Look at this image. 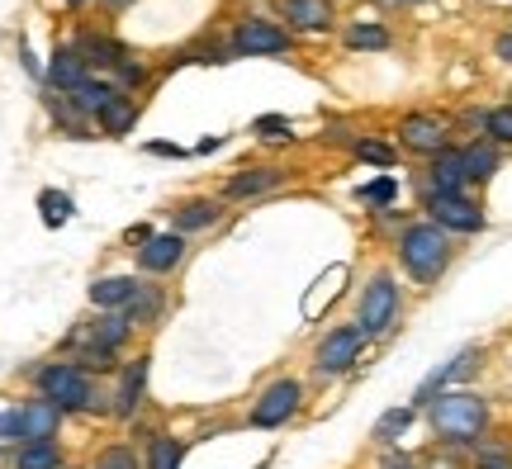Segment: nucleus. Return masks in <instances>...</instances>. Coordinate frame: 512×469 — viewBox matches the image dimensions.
Here are the masks:
<instances>
[{
	"label": "nucleus",
	"instance_id": "f03ea898",
	"mask_svg": "<svg viewBox=\"0 0 512 469\" xmlns=\"http://www.w3.org/2000/svg\"><path fill=\"white\" fill-rule=\"evenodd\" d=\"M394 256H399L403 275L413 280V285H437L441 275L451 271V261H456V237L441 233L437 223H403V233L394 237Z\"/></svg>",
	"mask_w": 512,
	"mask_h": 469
},
{
	"label": "nucleus",
	"instance_id": "6ab92c4d",
	"mask_svg": "<svg viewBox=\"0 0 512 469\" xmlns=\"http://www.w3.org/2000/svg\"><path fill=\"white\" fill-rule=\"evenodd\" d=\"M223 218V199H181L171 209V233H204Z\"/></svg>",
	"mask_w": 512,
	"mask_h": 469
},
{
	"label": "nucleus",
	"instance_id": "a211bd4d",
	"mask_svg": "<svg viewBox=\"0 0 512 469\" xmlns=\"http://www.w3.org/2000/svg\"><path fill=\"white\" fill-rule=\"evenodd\" d=\"M138 285H143V280H133V275H100V280H91L86 294H91L95 313H124V308L133 304Z\"/></svg>",
	"mask_w": 512,
	"mask_h": 469
},
{
	"label": "nucleus",
	"instance_id": "b1692460",
	"mask_svg": "<svg viewBox=\"0 0 512 469\" xmlns=\"http://www.w3.org/2000/svg\"><path fill=\"white\" fill-rule=\"evenodd\" d=\"M133 119H138V100H133V95H124V91H119L110 105L95 114V124L105 128V138H124V133H133Z\"/></svg>",
	"mask_w": 512,
	"mask_h": 469
},
{
	"label": "nucleus",
	"instance_id": "c85d7f7f",
	"mask_svg": "<svg viewBox=\"0 0 512 469\" xmlns=\"http://www.w3.org/2000/svg\"><path fill=\"white\" fill-rule=\"evenodd\" d=\"M114 95H119V86H114V81H86V86H81V91H72L67 100H72L76 114H100Z\"/></svg>",
	"mask_w": 512,
	"mask_h": 469
},
{
	"label": "nucleus",
	"instance_id": "dca6fc26",
	"mask_svg": "<svg viewBox=\"0 0 512 469\" xmlns=\"http://www.w3.org/2000/svg\"><path fill=\"white\" fill-rule=\"evenodd\" d=\"M465 185H470V176H465V157H460V147H446V152H437L432 166H427L422 195H465Z\"/></svg>",
	"mask_w": 512,
	"mask_h": 469
},
{
	"label": "nucleus",
	"instance_id": "5701e85b",
	"mask_svg": "<svg viewBox=\"0 0 512 469\" xmlns=\"http://www.w3.org/2000/svg\"><path fill=\"white\" fill-rule=\"evenodd\" d=\"M124 318L133 323V332H138V327H157L166 318V289L162 285H138L133 304L124 308Z\"/></svg>",
	"mask_w": 512,
	"mask_h": 469
},
{
	"label": "nucleus",
	"instance_id": "cd10ccee",
	"mask_svg": "<svg viewBox=\"0 0 512 469\" xmlns=\"http://www.w3.org/2000/svg\"><path fill=\"white\" fill-rule=\"evenodd\" d=\"M342 43H347L351 53H380V48H389V29L375 24V19H356V24H347Z\"/></svg>",
	"mask_w": 512,
	"mask_h": 469
},
{
	"label": "nucleus",
	"instance_id": "2eb2a0df",
	"mask_svg": "<svg viewBox=\"0 0 512 469\" xmlns=\"http://www.w3.org/2000/svg\"><path fill=\"white\" fill-rule=\"evenodd\" d=\"M185 237L181 233H152V242L138 247V271L143 275H171L185 261Z\"/></svg>",
	"mask_w": 512,
	"mask_h": 469
},
{
	"label": "nucleus",
	"instance_id": "9d476101",
	"mask_svg": "<svg viewBox=\"0 0 512 469\" xmlns=\"http://www.w3.org/2000/svg\"><path fill=\"white\" fill-rule=\"evenodd\" d=\"M290 48L294 38L271 19H238V29H233V53L238 57H285Z\"/></svg>",
	"mask_w": 512,
	"mask_h": 469
},
{
	"label": "nucleus",
	"instance_id": "f257e3e1",
	"mask_svg": "<svg viewBox=\"0 0 512 469\" xmlns=\"http://www.w3.org/2000/svg\"><path fill=\"white\" fill-rule=\"evenodd\" d=\"M489 417H494V408L475 389H446L427 403V422H432L441 446H451V451H475L489 432Z\"/></svg>",
	"mask_w": 512,
	"mask_h": 469
},
{
	"label": "nucleus",
	"instance_id": "f704fd0d",
	"mask_svg": "<svg viewBox=\"0 0 512 469\" xmlns=\"http://www.w3.org/2000/svg\"><path fill=\"white\" fill-rule=\"evenodd\" d=\"M0 446H24V417H19V403L0 413Z\"/></svg>",
	"mask_w": 512,
	"mask_h": 469
},
{
	"label": "nucleus",
	"instance_id": "f8f14e48",
	"mask_svg": "<svg viewBox=\"0 0 512 469\" xmlns=\"http://www.w3.org/2000/svg\"><path fill=\"white\" fill-rule=\"evenodd\" d=\"M147 375H152V356H133V361H124V370H119V384H114L110 394V413L119 417V422H133L138 417V408H143V394H147Z\"/></svg>",
	"mask_w": 512,
	"mask_h": 469
},
{
	"label": "nucleus",
	"instance_id": "c03bdc74",
	"mask_svg": "<svg viewBox=\"0 0 512 469\" xmlns=\"http://www.w3.org/2000/svg\"><path fill=\"white\" fill-rule=\"evenodd\" d=\"M67 5H86V0H67Z\"/></svg>",
	"mask_w": 512,
	"mask_h": 469
},
{
	"label": "nucleus",
	"instance_id": "7ed1b4c3",
	"mask_svg": "<svg viewBox=\"0 0 512 469\" xmlns=\"http://www.w3.org/2000/svg\"><path fill=\"white\" fill-rule=\"evenodd\" d=\"M34 389L48 398V403H57L62 413H110V394H100V379H95L86 365H76L72 356L38 365Z\"/></svg>",
	"mask_w": 512,
	"mask_h": 469
},
{
	"label": "nucleus",
	"instance_id": "412c9836",
	"mask_svg": "<svg viewBox=\"0 0 512 469\" xmlns=\"http://www.w3.org/2000/svg\"><path fill=\"white\" fill-rule=\"evenodd\" d=\"M76 53L86 57L91 67H110V72H119V67L128 62L124 43H114V38H105V34H91V29H86V34H76Z\"/></svg>",
	"mask_w": 512,
	"mask_h": 469
},
{
	"label": "nucleus",
	"instance_id": "a878e982",
	"mask_svg": "<svg viewBox=\"0 0 512 469\" xmlns=\"http://www.w3.org/2000/svg\"><path fill=\"white\" fill-rule=\"evenodd\" d=\"M15 469H67L57 441H24L15 446Z\"/></svg>",
	"mask_w": 512,
	"mask_h": 469
},
{
	"label": "nucleus",
	"instance_id": "bb28decb",
	"mask_svg": "<svg viewBox=\"0 0 512 469\" xmlns=\"http://www.w3.org/2000/svg\"><path fill=\"white\" fill-rule=\"evenodd\" d=\"M413 422H418V408H413V403H403V408H389V413L380 417V422H375V441H380V446H399L403 436L413 432Z\"/></svg>",
	"mask_w": 512,
	"mask_h": 469
},
{
	"label": "nucleus",
	"instance_id": "c9c22d12",
	"mask_svg": "<svg viewBox=\"0 0 512 469\" xmlns=\"http://www.w3.org/2000/svg\"><path fill=\"white\" fill-rule=\"evenodd\" d=\"M252 133L256 138H290V119L285 114H261L252 124Z\"/></svg>",
	"mask_w": 512,
	"mask_h": 469
},
{
	"label": "nucleus",
	"instance_id": "f3484780",
	"mask_svg": "<svg viewBox=\"0 0 512 469\" xmlns=\"http://www.w3.org/2000/svg\"><path fill=\"white\" fill-rule=\"evenodd\" d=\"M19 417H24V441H57V432H62V408L57 403H48L43 394L24 398L19 403Z\"/></svg>",
	"mask_w": 512,
	"mask_h": 469
},
{
	"label": "nucleus",
	"instance_id": "393cba45",
	"mask_svg": "<svg viewBox=\"0 0 512 469\" xmlns=\"http://www.w3.org/2000/svg\"><path fill=\"white\" fill-rule=\"evenodd\" d=\"M185 465V441L171 432L147 436V469H181Z\"/></svg>",
	"mask_w": 512,
	"mask_h": 469
},
{
	"label": "nucleus",
	"instance_id": "9b49d317",
	"mask_svg": "<svg viewBox=\"0 0 512 469\" xmlns=\"http://www.w3.org/2000/svg\"><path fill=\"white\" fill-rule=\"evenodd\" d=\"M399 147L403 152H418V157H437V152H446L451 147V128H446V119H437V114H403L399 119Z\"/></svg>",
	"mask_w": 512,
	"mask_h": 469
},
{
	"label": "nucleus",
	"instance_id": "6e6552de",
	"mask_svg": "<svg viewBox=\"0 0 512 469\" xmlns=\"http://www.w3.org/2000/svg\"><path fill=\"white\" fill-rule=\"evenodd\" d=\"M422 214H427V223H437L441 233L451 237H475L489 228L484 204L470 195H422Z\"/></svg>",
	"mask_w": 512,
	"mask_h": 469
},
{
	"label": "nucleus",
	"instance_id": "72a5a7b5",
	"mask_svg": "<svg viewBox=\"0 0 512 469\" xmlns=\"http://www.w3.org/2000/svg\"><path fill=\"white\" fill-rule=\"evenodd\" d=\"M38 209H43V223H48V228H62V223L72 218V195L43 190V195H38Z\"/></svg>",
	"mask_w": 512,
	"mask_h": 469
},
{
	"label": "nucleus",
	"instance_id": "e433bc0d",
	"mask_svg": "<svg viewBox=\"0 0 512 469\" xmlns=\"http://www.w3.org/2000/svg\"><path fill=\"white\" fill-rule=\"evenodd\" d=\"M114 76H119V81H114L119 91H133V86H143V81H147V67H138V62L128 57V62H124V67H119Z\"/></svg>",
	"mask_w": 512,
	"mask_h": 469
},
{
	"label": "nucleus",
	"instance_id": "39448f33",
	"mask_svg": "<svg viewBox=\"0 0 512 469\" xmlns=\"http://www.w3.org/2000/svg\"><path fill=\"white\" fill-rule=\"evenodd\" d=\"M128 342H133V323H128L124 313H95V318H81V323L67 332L62 351H67V356H91V351L119 356Z\"/></svg>",
	"mask_w": 512,
	"mask_h": 469
},
{
	"label": "nucleus",
	"instance_id": "37998d69",
	"mask_svg": "<svg viewBox=\"0 0 512 469\" xmlns=\"http://www.w3.org/2000/svg\"><path fill=\"white\" fill-rule=\"evenodd\" d=\"M252 469H271V460H261V465H252Z\"/></svg>",
	"mask_w": 512,
	"mask_h": 469
},
{
	"label": "nucleus",
	"instance_id": "c756f323",
	"mask_svg": "<svg viewBox=\"0 0 512 469\" xmlns=\"http://www.w3.org/2000/svg\"><path fill=\"white\" fill-rule=\"evenodd\" d=\"M394 195H399V181H394V176H375V181H366L356 190V199H361L366 209H375V214H384V209L394 204Z\"/></svg>",
	"mask_w": 512,
	"mask_h": 469
},
{
	"label": "nucleus",
	"instance_id": "aec40b11",
	"mask_svg": "<svg viewBox=\"0 0 512 469\" xmlns=\"http://www.w3.org/2000/svg\"><path fill=\"white\" fill-rule=\"evenodd\" d=\"M280 19H290L304 34H323L337 15H332V0H280Z\"/></svg>",
	"mask_w": 512,
	"mask_h": 469
},
{
	"label": "nucleus",
	"instance_id": "1a4fd4ad",
	"mask_svg": "<svg viewBox=\"0 0 512 469\" xmlns=\"http://www.w3.org/2000/svg\"><path fill=\"white\" fill-rule=\"evenodd\" d=\"M479 365H484V346H465V351H456L451 361L437 365V370H432V375L418 384V394H413V408L422 413V408H427V403H432L437 394H446V389H460V384L475 375Z\"/></svg>",
	"mask_w": 512,
	"mask_h": 469
},
{
	"label": "nucleus",
	"instance_id": "423d86ee",
	"mask_svg": "<svg viewBox=\"0 0 512 469\" xmlns=\"http://www.w3.org/2000/svg\"><path fill=\"white\" fill-rule=\"evenodd\" d=\"M299 408H304V379L280 375L256 394L252 413H247V427H256V432H280V427H290L294 417H299Z\"/></svg>",
	"mask_w": 512,
	"mask_h": 469
},
{
	"label": "nucleus",
	"instance_id": "a18cd8bd",
	"mask_svg": "<svg viewBox=\"0 0 512 469\" xmlns=\"http://www.w3.org/2000/svg\"><path fill=\"white\" fill-rule=\"evenodd\" d=\"M479 469H498V465H479Z\"/></svg>",
	"mask_w": 512,
	"mask_h": 469
},
{
	"label": "nucleus",
	"instance_id": "a19ab883",
	"mask_svg": "<svg viewBox=\"0 0 512 469\" xmlns=\"http://www.w3.org/2000/svg\"><path fill=\"white\" fill-rule=\"evenodd\" d=\"M105 5H110V10H128V5H133V0H105Z\"/></svg>",
	"mask_w": 512,
	"mask_h": 469
},
{
	"label": "nucleus",
	"instance_id": "4c0bfd02",
	"mask_svg": "<svg viewBox=\"0 0 512 469\" xmlns=\"http://www.w3.org/2000/svg\"><path fill=\"white\" fill-rule=\"evenodd\" d=\"M147 152L152 157H185V147H176V143H147Z\"/></svg>",
	"mask_w": 512,
	"mask_h": 469
},
{
	"label": "nucleus",
	"instance_id": "7c9ffc66",
	"mask_svg": "<svg viewBox=\"0 0 512 469\" xmlns=\"http://www.w3.org/2000/svg\"><path fill=\"white\" fill-rule=\"evenodd\" d=\"M91 469H143V460H138V451H133V446L114 441V446H100V451H95Z\"/></svg>",
	"mask_w": 512,
	"mask_h": 469
},
{
	"label": "nucleus",
	"instance_id": "79ce46f5",
	"mask_svg": "<svg viewBox=\"0 0 512 469\" xmlns=\"http://www.w3.org/2000/svg\"><path fill=\"white\" fill-rule=\"evenodd\" d=\"M384 5H422V0H384Z\"/></svg>",
	"mask_w": 512,
	"mask_h": 469
},
{
	"label": "nucleus",
	"instance_id": "ea45409f",
	"mask_svg": "<svg viewBox=\"0 0 512 469\" xmlns=\"http://www.w3.org/2000/svg\"><path fill=\"white\" fill-rule=\"evenodd\" d=\"M494 53L503 57V62H512V34H503V38H498V43H494Z\"/></svg>",
	"mask_w": 512,
	"mask_h": 469
},
{
	"label": "nucleus",
	"instance_id": "58836bf2",
	"mask_svg": "<svg viewBox=\"0 0 512 469\" xmlns=\"http://www.w3.org/2000/svg\"><path fill=\"white\" fill-rule=\"evenodd\" d=\"M380 469H413V460H408V455H384Z\"/></svg>",
	"mask_w": 512,
	"mask_h": 469
},
{
	"label": "nucleus",
	"instance_id": "4468645a",
	"mask_svg": "<svg viewBox=\"0 0 512 469\" xmlns=\"http://www.w3.org/2000/svg\"><path fill=\"white\" fill-rule=\"evenodd\" d=\"M48 86H53L57 95H72V91H81L86 81H91V62L76 53V43H57L53 48V62H48Z\"/></svg>",
	"mask_w": 512,
	"mask_h": 469
},
{
	"label": "nucleus",
	"instance_id": "ddd939ff",
	"mask_svg": "<svg viewBox=\"0 0 512 469\" xmlns=\"http://www.w3.org/2000/svg\"><path fill=\"white\" fill-rule=\"evenodd\" d=\"M285 181H290L285 166H242V171H233V176L223 181V204L256 199V195H266V190H280Z\"/></svg>",
	"mask_w": 512,
	"mask_h": 469
},
{
	"label": "nucleus",
	"instance_id": "2f4dec72",
	"mask_svg": "<svg viewBox=\"0 0 512 469\" xmlns=\"http://www.w3.org/2000/svg\"><path fill=\"white\" fill-rule=\"evenodd\" d=\"M484 138L494 147H512V105H494L484 114Z\"/></svg>",
	"mask_w": 512,
	"mask_h": 469
},
{
	"label": "nucleus",
	"instance_id": "473e14b6",
	"mask_svg": "<svg viewBox=\"0 0 512 469\" xmlns=\"http://www.w3.org/2000/svg\"><path fill=\"white\" fill-rule=\"evenodd\" d=\"M351 152H356L361 162L380 166V171H389V166L399 162V152H394V147H389V143H380V138H356V143H351Z\"/></svg>",
	"mask_w": 512,
	"mask_h": 469
},
{
	"label": "nucleus",
	"instance_id": "20e7f679",
	"mask_svg": "<svg viewBox=\"0 0 512 469\" xmlns=\"http://www.w3.org/2000/svg\"><path fill=\"white\" fill-rule=\"evenodd\" d=\"M403 318V289L394 280V271H370V280L361 285L356 299V327L366 332V342H384Z\"/></svg>",
	"mask_w": 512,
	"mask_h": 469
},
{
	"label": "nucleus",
	"instance_id": "4be33fe9",
	"mask_svg": "<svg viewBox=\"0 0 512 469\" xmlns=\"http://www.w3.org/2000/svg\"><path fill=\"white\" fill-rule=\"evenodd\" d=\"M460 157H465V176H470V185H484L498 176V166H503V152H498L489 138H475V143L460 147Z\"/></svg>",
	"mask_w": 512,
	"mask_h": 469
},
{
	"label": "nucleus",
	"instance_id": "0eeeda50",
	"mask_svg": "<svg viewBox=\"0 0 512 469\" xmlns=\"http://www.w3.org/2000/svg\"><path fill=\"white\" fill-rule=\"evenodd\" d=\"M366 356V332L356 323H337L332 332H323V342L313 346V375L318 379H337L356 370Z\"/></svg>",
	"mask_w": 512,
	"mask_h": 469
}]
</instances>
